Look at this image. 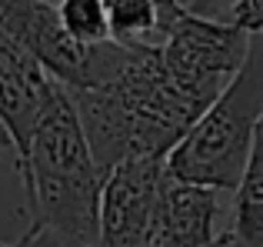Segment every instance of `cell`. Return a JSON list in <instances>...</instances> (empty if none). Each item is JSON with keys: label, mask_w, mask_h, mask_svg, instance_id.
Instances as JSON below:
<instances>
[{"label": "cell", "mask_w": 263, "mask_h": 247, "mask_svg": "<svg viewBox=\"0 0 263 247\" xmlns=\"http://www.w3.org/2000/svg\"><path fill=\"white\" fill-rule=\"evenodd\" d=\"M220 204L213 187L170 177L163 187L150 241L160 247H217L227 231L217 227Z\"/></svg>", "instance_id": "obj_8"}, {"label": "cell", "mask_w": 263, "mask_h": 247, "mask_svg": "<svg viewBox=\"0 0 263 247\" xmlns=\"http://www.w3.org/2000/svg\"><path fill=\"white\" fill-rule=\"evenodd\" d=\"M30 227H44L70 247H100L103 170L90 150L73 94L60 84L47 107L24 167Z\"/></svg>", "instance_id": "obj_2"}, {"label": "cell", "mask_w": 263, "mask_h": 247, "mask_svg": "<svg viewBox=\"0 0 263 247\" xmlns=\"http://www.w3.org/2000/svg\"><path fill=\"white\" fill-rule=\"evenodd\" d=\"M147 247H160V244H154V241H150V244H147Z\"/></svg>", "instance_id": "obj_15"}, {"label": "cell", "mask_w": 263, "mask_h": 247, "mask_svg": "<svg viewBox=\"0 0 263 247\" xmlns=\"http://www.w3.org/2000/svg\"><path fill=\"white\" fill-rule=\"evenodd\" d=\"M217 247H240V244H237V237H233V231H227V234H223V241H220Z\"/></svg>", "instance_id": "obj_13"}, {"label": "cell", "mask_w": 263, "mask_h": 247, "mask_svg": "<svg viewBox=\"0 0 263 247\" xmlns=\"http://www.w3.org/2000/svg\"><path fill=\"white\" fill-rule=\"evenodd\" d=\"M230 20L237 27H243L250 37L263 33V0H233Z\"/></svg>", "instance_id": "obj_11"}, {"label": "cell", "mask_w": 263, "mask_h": 247, "mask_svg": "<svg viewBox=\"0 0 263 247\" xmlns=\"http://www.w3.org/2000/svg\"><path fill=\"white\" fill-rule=\"evenodd\" d=\"M73 100L103 177L130 157L167 161L206 114V107L170 77L157 44L134 47L130 64L114 84L80 91Z\"/></svg>", "instance_id": "obj_1"}, {"label": "cell", "mask_w": 263, "mask_h": 247, "mask_svg": "<svg viewBox=\"0 0 263 247\" xmlns=\"http://www.w3.org/2000/svg\"><path fill=\"white\" fill-rule=\"evenodd\" d=\"M190 13H200V17H217L230 0H180Z\"/></svg>", "instance_id": "obj_12"}, {"label": "cell", "mask_w": 263, "mask_h": 247, "mask_svg": "<svg viewBox=\"0 0 263 247\" xmlns=\"http://www.w3.org/2000/svg\"><path fill=\"white\" fill-rule=\"evenodd\" d=\"M0 30L13 37L57 84L70 94L114 84L134 57V47L117 40L84 44L67 30L60 7L47 0H0Z\"/></svg>", "instance_id": "obj_4"}, {"label": "cell", "mask_w": 263, "mask_h": 247, "mask_svg": "<svg viewBox=\"0 0 263 247\" xmlns=\"http://www.w3.org/2000/svg\"><path fill=\"white\" fill-rule=\"evenodd\" d=\"M250 44L253 37L233 20L200 17V13L186 10L170 27L160 50L170 77L193 100L210 107L230 87V80L243 70L247 57H250Z\"/></svg>", "instance_id": "obj_5"}, {"label": "cell", "mask_w": 263, "mask_h": 247, "mask_svg": "<svg viewBox=\"0 0 263 247\" xmlns=\"http://www.w3.org/2000/svg\"><path fill=\"white\" fill-rule=\"evenodd\" d=\"M263 120V33L250 44L243 70L206 107L167 157L170 177L213 190H237Z\"/></svg>", "instance_id": "obj_3"}, {"label": "cell", "mask_w": 263, "mask_h": 247, "mask_svg": "<svg viewBox=\"0 0 263 247\" xmlns=\"http://www.w3.org/2000/svg\"><path fill=\"white\" fill-rule=\"evenodd\" d=\"M60 84L17 44L0 30V117H4L7 144L17 154V167H24L33 147L40 120L53 104Z\"/></svg>", "instance_id": "obj_7"}, {"label": "cell", "mask_w": 263, "mask_h": 247, "mask_svg": "<svg viewBox=\"0 0 263 247\" xmlns=\"http://www.w3.org/2000/svg\"><path fill=\"white\" fill-rule=\"evenodd\" d=\"M160 4H167V7H183L180 0H160ZM183 10H186V7H183Z\"/></svg>", "instance_id": "obj_14"}, {"label": "cell", "mask_w": 263, "mask_h": 247, "mask_svg": "<svg viewBox=\"0 0 263 247\" xmlns=\"http://www.w3.org/2000/svg\"><path fill=\"white\" fill-rule=\"evenodd\" d=\"M60 17L67 30L84 44H107L110 37V10L107 0H60Z\"/></svg>", "instance_id": "obj_10"}, {"label": "cell", "mask_w": 263, "mask_h": 247, "mask_svg": "<svg viewBox=\"0 0 263 247\" xmlns=\"http://www.w3.org/2000/svg\"><path fill=\"white\" fill-rule=\"evenodd\" d=\"M167 181V161L157 157H130L117 164L103 181L100 247H147Z\"/></svg>", "instance_id": "obj_6"}, {"label": "cell", "mask_w": 263, "mask_h": 247, "mask_svg": "<svg viewBox=\"0 0 263 247\" xmlns=\"http://www.w3.org/2000/svg\"><path fill=\"white\" fill-rule=\"evenodd\" d=\"M230 231L240 247H263V120L257 127L243 181L237 187V210Z\"/></svg>", "instance_id": "obj_9"}]
</instances>
